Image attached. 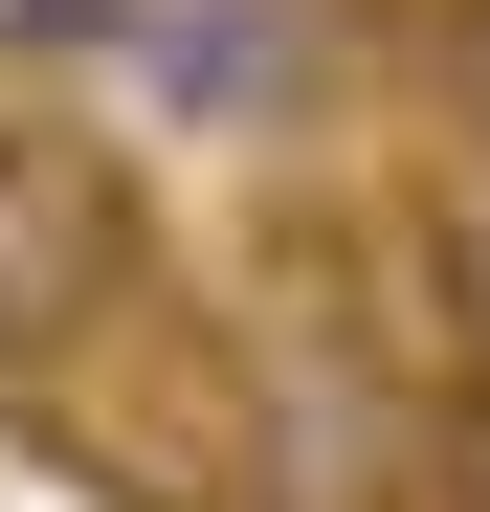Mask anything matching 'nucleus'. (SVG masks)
I'll list each match as a JSON object with an SVG mask.
<instances>
[{
    "label": "nucleus",
    "mask_w": 490,
    "mask_h": 512,
    "mask_svg": "<svg viewBox=\"0 0 490 512\" xmlns=\"http://www.w3.org/2000/svg\"><path fill=\"white\" fill-rule=\"evenodd\" d=\"M156 290V201H134V156L67 112V90H0V379H90L112 334Z\"/></svg>",
    "instance_id": "obj_1"
},
{
    "label": "nucleus",
    "mask_w": 490,
    "mask_h": 512,
    "mask_svg": "<svg viewBox=\"0 0 490 512\" xmlns=\"http://www.w3.org/2000/svg\"><path fill=\"white\" fill-rule=\"evenodd\" d=\"M112 67H134V112H179V134H312L335 112V0H134Z\"/></svg>",
    "instance_id": "obj_2"
},
{
    "label": "nucleus",
    "mask_w": 490,
    "mask_h": 512,
    "mask_svg": "<svg viewBox=\"0 0 490 512\" xmlns=\"http://www.w3.org/2000/svg\"><path fill=\"white\" fill-rule=\"evenodd\" d=\"M401 90H424V112L490 156V0H424V23H401Z\"/></svg>",
    "instance_id": "obj_3"
}]
</instances>
